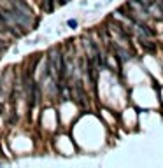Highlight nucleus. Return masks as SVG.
Listing matches in <instances>:
<instances>
[{
    "label": "nucleus",
    "mask_w": 163,
    "mask_h": 168,
    "mask_svg": "<svg viewBox=\"0 0 163 168\" xmlns=\"http://www.w3.org/2000/svg\"><path fill=\"white\" fill-rule=\"evenodd\" d=\"M112 49H114V53H116V58H118V61H119V63H125V61H128V60L132 58V53H128L126 49L116 47V46H112Z\"/></svg>",
    "instance_id": "obj_1"
},
{
    "label": "nucleus",
    "mask_w": 163,
    "mask_h": 168,
    "mask_svg": "<svg viewBox=\"0 0 163 168\" xmlns=\"http://www.w3.org/2000/svg\"><path fill=\"white\" fill-rule=\"evenodd\" d=\"M4 30H7V21L2 14H0V32H4Z\"/></svg>",
    "instance_id": "obj_2"
},
{
    "label": "nucleus",
    "mask_w": 163,
    "mask_h": 168,
    "mask_svg": "<svg viewBox=\"0 0 163 168\" xmlns=\"http://www.w3.org/2000/svg\"><path fill=\"white\" fill-rule=\"evenodd\" d=\"M140 2H142V4H144L147 9H151V7L154 5V2H156V0H140Z\"/></svg>",
    "instance_id": "obj_3"
},
{
    "label": "nucleus",
    "mask_w": 163,
    "mask_h": 168,
    "mask_svg": "<svg viewBox=\"0 0 163 168\" xmlns=\"http://www.w3.org/2000/svg\"><path fill=\"white\" fill-rule=\"evenodd\" d=\"M67 25L70 26V28H76V26H77V21H76V19H68V21H67Z\"/></svg>",
    "instance_id": "obj_4"
},
{
    "label": "nucleus",
    "mask_w": 163,
    "mask_h": 168,
    "mask_svg": "<svg viewBox=\"0 0 163 168\" xmlns=\"http://www.w3.org/2000/svg\"><path fill=\"white\" fill-rule=\"evenodd\" d=\"M67 2H70V0H61V4H67Z\"/></svg>",
    "instance_id": "obj_5"
},
{
    "label": "nucleus",
    "mask_w": 163,
    "mask_h": 168,
    "mask_svg": "<svg viewBox=\"0 0 163 168\" xmlns=\"http://www.w3.org/2000/svg\"><path fill=\"white\" fill-rule=\"evenodd\" d=\"M107 2H109V0H107Z\"/></svg>",
    "instance_id": "obj_6"
}]
</instances>
